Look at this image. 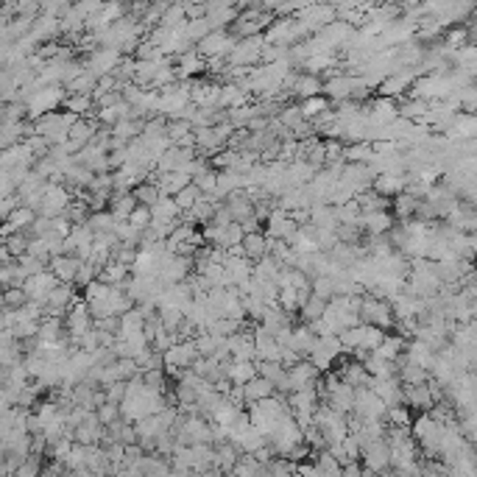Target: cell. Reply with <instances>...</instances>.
<instances>
[{"label":"cell","instance_id":"obj_5","mask_svg":"<svg viewBox=\"0 0 477 477\" xmlns=\"http://www.w3.org/2000/svg\"><path fill=\"white\" fill-rule=\"evenodd\" d=\"M126 56L120 53V50H109V48H100V50H96L93 56H90V73L96 76L98 81L100 79H106V76H115V70L120 67V62H123Z\"/></svg>","mask_w":477,"mask_h":477},{"label":"cell","instance_id":"obj_13","mask_svg":"<svg viewBox=\"0 0 477 477\" xmlns=\"http://www.w3.org/2000/svg\"><path fill=\"white\" fill-rule=\"evenodd\" d=\"M360 226L369 238H385L393 229V215L391 212H369L360 218Z\"/></svg>","mask_w":477,"mask_h":477},{"label":"cell","instance_id":"obj_4","mask_svg":"<svg viewBox=\"0 0 477 477\" xmlns=\"http://www.w3.org/2000/svg\"><path fill=\"white\" fill-rule=\"evenodd\" d=\"M388 405L382 402L380 396L372 388H360L355 396V416H360L363 422H385Z\"/></svg>","mask_w":477,"mask_h":477},{"label":"cell","instance_id":"obj_21","mask_svg":"<svg viewBox=\"0 0 477 477\" xmlns=\"http://www.w3.org/2000/svg\"><path fill=\"white\" fill-rule=\"evenodd\" d=\"M246 98H248V93H246L240 84H224L218 109H224V112H232V109H240V106H248V103H246Z\"/></svg>","mask_w":477,"mask_h":477},{"label":"cell","instance_id":"obj_27","mask_svg":"<svg viewBox=\"0 0 477 477\" xmlns=\"http://www.w3.org/2000/svg\"><path fill=\"white\" fill-rule=\"evenodd\" d=\"M399 218H413V215H419V209H422V198H416V195H410V192H402V195H396L393 198V207H391Z\"/></svg>","mask_w":477,"mask_h":477},{"label":"cell","instance_id":"obj_28","mask_svg":"<svg viewBox=\"0 0 477 477\" xmlns=\"http://www.w3.org/2000/svg\"><path fill=\"white\" fill-rule=\"evenodd\" d=\"M327 307H330V301H324V299H318V296H310V301L299 310V313H301V324H316V321H321L324 313H327Z\"/></svg>","mask_w":477,"mask_h":477},{"label":"cell","instance_id":"obj_24","mask_svg":"<svg viewBox=\"0 0 477 477\" xmlns=\"http://www.w3.org/2000/svg\"><path fill=\"white\" fill-rule=\"evenodd\" d=\"M324 96V81L318 79V76H299V81H296V98H301V100H310V98H318Z\"/></svg>","mask_w":477,"mask_h":477},{"label":"cell","instance_id":"obj_17","mask_svg":"<svg viewBox=\"0 0 477 477\" xmlns=\"http://www.w3.org/2000/svg\"><path fill=\"white\" fill-rule=\"evenodd\" d=\"M207 70V59L198 53V50H190L185 56H179V67H176V76L179 81H192L195 73H204Z\"/></svg>","mask_w":477,"mask_h":477},{"label":"cell","instance_id":"obj_15","mask_svg":"<svg viewBox=\"0 0 477 477\" xmlns=\"http://www.w3.org/2000/svg\"><path fill=\"white\" fill-rule=\"evenodd\" d=\"M243 391H246V408H251V405H257V402H265V399H271V396L277 393L274 382L265 380V377H254L251 382H246Z\"/></svg>","mask_w":477,"mask_h":477},{"label":"cell","instance_id":"obj_3","mask_svg":"<svg viewBox=\"0 0 477 477\" xmlns=\"http://www.w3.org/2000/svg\"><path fill=\"white\" fill-rule=\"evenodd\" d=\"M360 318H363V324H369V327H377V330H382V333H385V330H388V327L396 321L391 301H382V299H374V296H369V299L363 301Z\"/></svg>","mask_w":477,"mask_h":477},{"label":"cell","instance_id":"obj_1","mask_svg":"<svg viewBox=\"0 0 477 477\" xmlns=\"http://www.w3.org/2000/svg\"><path fill=\"white\" fill-rule=\"evenodd\" d=\"M263 53H265V37H246L235 45V50L229 53L226 62H229V67L251 70V64H257L263 59Z\"/></svg>","mask_w":477,"mask_h":477},{"label":"cell","instance_id":"obj_6","mask_svg":"<svg viewBox=\"0 0 477 477\" xmlns=\"http://www.w3.org/2000/svg\"><path fill=\"white\" fill-rule=\"evenodd\" d=\"M296 232H299V224L287 215L282 207H274L271 218L265 221V235L274 240H290Z\"/></svg>","mask_w":477,"mask_h":477},{"label":"cell","instance_id":"obj_48","mask_svg":"<svg viewBox=\"0 0 477 477\" xmlns=\"http://www.w3.org/2000/svg\"><path fill=\"white\" fill-rule=\"evenodd\" d=\"M299 475L301 477H324L321 472H318L316 464H299Z\"/></svg>","mask_w":477,"mask_h":477},{"label":"cell","instance_id":"obj_32","mask_svg":"<svg viewBox=\"0 0 477 477\" xmlns=\"http://www.w3.org/2000/svg\"><path fill=\"white\" fill-rule=\"evenodd\" d=\"M399 377L405 380V388H416V385H427L430 372L419 369V366H413V363H405V366L399 369Z\"/></svg>","mask_w":477,"mask_h":477},{"label":"cell","instance_id":"obj_45","mask_svg":"<svg viewBox=\"0 0 477 477\" xmlns=\"http://www.w3.org/2000/svg\"><path fill=\"white\" fill-rule=\"evenodd\" d=\"M313 296H318V299H324V301H333L335 282L330 277H316V280H313Z\"/></svg>","mask_w":477,"mask_h":477},{"label":"cell","instance_id":"obj_37","mask_svg":"<svg viewBox=\"0 0 477 477\" xmlns=\"http://www.w3.org/2000/svg\"><path fill=\"white\" fill-rule=\"evenodd\" d=\"M134 198H137L143 207H154V204L162 198V190H159V185H154V182H143V185L134 190Z\"/></svg>","mask_w":477,"mask_h":477},{"label":"cell","instance_id":"obj_8","mask_svg":"<svg viewBox=\"0 0 477 477\" xmlns=\"http://www.w3.org/2000/svg\"><path fill=\"white\" fill-rule=\"evenodd\" d=\"M360 87H366L363 79H355V76L343 73V76H338V79L324 84V93L333 98V100H338V103H343V100H352V96H355Z\"/></svg>","mask_w":477,"mask_h":477},{"label":"cell","instance_id":"obj_10","mask_svg":"<svg viewBox=\"0 0 477 477\" xmlns=\"http://www.w3.org/2000/svg\"><path fill=\"white\" fill-rule=\"evenodd\" d=\"M221 84H212V81H192L190 87V100L192 106H204V109H218L221 103Z\"/></svg>","mask_w":477,"mask_h":477},{"label":"cell","instance_id":"obj_41","mask_svg":"<svg viewBox=\"0 0 477 477\" xmlns=\"http://www.w3.org/2000/svg\"><path fill=\"white\" fill-rule=\"evenodd\" d=\"M277 304L285 310L287 316H290V313H299V310H301L299 290H296V287H282V290H280V301H277Z\"/></svg>","mask_w":477,"mask_h":477},{"label":"cell","instance_id":"obj_9","mask_svg":"<svg viewBox=\"0 0 477 477\" xmlns=\"http://www.w3.org/2000/svg\"><path fill=\"white\" fill-rule=\"evenodd\" d=\"M369 388L380 396L388 408H396V405H402V402H405V388H402V382L396 380V377H388V380H377V377H372Z\"/></svg>","mask_w":477,"mask_h":477},{"label":"cell","instance_id":"obj_25","mask_svg":"<svg viewBox=\"0 0 477 477\" xmlns=\"http://www.w3.org/2000/svg\"><path fill=\"white\" fill-rule=\"evenodd\" d=\"M226 377L232 385H246V382H251L254 377H260V372H257V363H229V369H226Z\"/></svg>","mask_w":477,"mask_h":477},{"label":"cell","instance_id":"obj_31","mask_svg":"<svg viewBox=\"0 0 477 477\" xmlns=\"http://www.w3.org/2000/svg\"><path fill=\"white\" fill-rule=\"evenodd\" d=\"M93 106H96L93 96H67L62 109L70 112V115H76V117H87L93 112Z\"/></svg>","mask_w":477,"mask_h":477},{"label":"cell","instance_id":"obj_19","mask_svg":"<svg viewBox=\"0 0 477 477\" xmlns=\"http://www.w3.org/2000/svg\"><path fill=\"white\" fill-rule=\"evenodd\" d=\"M151 212H154V221H156V224H173V221H179V215H182L176 198H171V195H162V198L151 207Z\"/></svg>","mask_w":477,"mask_h":477},{"label":"cell","instance_id":"obj_14","mask_svg":"<svg viewBox=\"0 0 477 477\" xmlns=\"http://www.w3.org/2000/svg\"><path fill=\"white\" fill-rule=\"evenodd\" d=\"M405 357H408V363H413V366H419L425 372H432V366L438 360V352H432L427 343H422V340H413V343H408Z\"/></svg>","mask_w":477,"mask_h":477},{"label":"cell","instance_id":"obj_36","mask_svg":"<svg viewBox=\"0 0 477 477\" xmlns=\"http://www.w3.org/2000/svg\"><path fill=\"white\" fill-rule=\"evenodd\" d=\"M192 132H195V129H192L190 120H171V123H168V140L173 145H179L185 137H190Z\"/></svg>","mask_w":477,"mask_h":477},{"label":"cell","instance_id":"obj_34","mask_svg":"<svg viewBox=\"0 0 477 477\" xmlns=\"http://www.w3.org/2000/svg\"><path fill=\"white\" fill-rule=\"evenodd\" d=\"M192 185L204 192V195H215V192H218V171H215V168H207L204 173H198V176L192 179Z\"/></svg>","mask_w":477,"mask_h":477},{"label":"cell","instance_id":"obj_30","mask_svg":"<svg viewBox=\"0 0 477 477\" xmlns=\"http://www.w3.org/2000/svg\"><path fill=\"white\" fill-rule=\"evenodd\" d=\"M87 226L96 232V238H100V235H115L117 221H115V215L106 209V212H93L90 221H87Z\"/></svg>","mask_w":477,"mask_h":477},{"label":"cell","instance_id":"obj_16","mask_svg":"<svg viewBox=\"0 0 477 477\" xmlns=\"http://www.w3.org/2000/svg\"><path fill=\"white\" fill-rule=\"evenodd\" d=\"M416 76H419V70H410V67H405V70H396L385 84L380 87L382 98H393L399 96L405 87H410L413 81H416Z\"/></svg>","mask_w":477,"mask_h":477},{"label":"cell","instance_id":"obj_33","mask_svg":"<svg viewBox=\"0 0 477 477\" xmlns=\"http://www.w3.org/2000/svg\"><path fill=\"white\" fill-rule=\"evenodd\" d=\"M299 106H301V115H304V120L310 123V120H316L318 115H324V112L330 109V100H327L324 96H318V98H310V100H301Z\"/></svg>","mask_w":477,"mask_h":477},{"label":"cell","instance_id":"obj_7","mask_svg":"<svg viewBox=\"0 0 477 477\" xmlns=\"http://www.w3.org/2000/svg\"><path fill=\"white\" fill-rule=\"evenodd\" d=\"M62 285L59 280H56V274L53 271H42V274H37V277H31L28 282H25V293H28V299L31 301H40V304H48L50 293L56 290V287Z\"/></svg>","mask_w":477,"mask_h":477},{"label":"cell","instance_id":"obj_35","mask_svg":"<svg viewBox=\"0 0 477 477\" xmlns=\"http://www.w3.org/2000/svg\"><path fill=\"white\" fill-rule=\"evenodd\" d=\"M31 299H28V293L23 290V287H6L3 290V307H8V310H20V307H25Z\"/></svg>","mask_w":477,"mask_h":477},{"label":"cell","instance_id":"obj_22","mask_svg":"<svg viewBox=\"0 0 477 477\" xmlns=\"http://www.w3.org/2000/svg\"><path fill=\"white\" fill-rule=\"evenodd\" d=\"M59 31H62V20L48 17V14H40L37 23H34V28H31V37H34L37 42H45V40H53Z\"/></svg>","mask_w":477,"mask_h":477},{"label":"cell","instance_id":"obj_38","mask_svg":"<svg viewBox=\"0 0 477 477\" xmlns=\"http://www.w3.org/2000/svg\"><path fill=\"white\" fill-rule=\"evenodd\" d=\"M260 469H263V464L254 458V455H240L238 466H235V472L232 477H257L260 475Z\"/></svg>","mask_w":477,"mask_h":477},{"label":"cell","instance_id":"obj_50","mask_svg":"<svg viewBox=\"0 0 477 477\" xmlns=\"http://www.w3.org/2000/svg\"><path fill=\"white\" fill-rule=\"evenodd\" d=\"M363 477H380V472H374V469H363Z\"/></svg>","mask_w":477,"mask_h":477},{"label":"cell","instance_id":"obj_2","mask_svg":"<svg viewBox=\"0 0 477 477\" xmlns=\"http://www.w3.org/2000/svg\"><path fill=\"white\" fill-rule=\"evenodd\" d=\"M240 40L235 34H229V31H212L207 40H201L195 50L209 62V59H229V53L235 50Z\"/></svg>","mask_w":477,"mask_h":477},{"label":"cell","instance_id":"obj_26","mask_svg":"<svg viewBox=\"0 0 477 477\" xmlns=\"http://www.w3.org/2000/svg\"><path fill=\"white\" fill-rule=\"evenodd\" d=\"M263 327L271 335H277V333H282L285 327H293V324H290V316H287L285 310H282L280 304H274V307H268V313H265V318H263Z\"/></svg>","mask_w":477,"mask_h":477},{"label":"cell","instance_id":"obj_23","mask_svg":"<svg viewBox=\"0 0 477 477\" xmlns=\"http://www.w3.org/2000/svg\"><path fill=\"white\" fill-rule=\"evenodd\" d=\"M408 349V343H405V338L402 335H385V340H382V346L374 352V355H380L382 360H388V363H396L399 357H402V352Z\"/></svg>","mask_w":477,"mask_h":477},{"label":"cell","instance_id":"obj_47","mask_svg":"<svg viewBox=\"0 0 477 477\" xmlns=\"http://www.w3.org/2000/svg\"><path fill=\"white\" fill-rule=\"evenodd\" d=\"M143 382L148 388H156L162 391V382H165V369H151V372H143Z\"/></svg>","mask_w":477,"mask_h":477},{"label":"cell","instance_id":"obj_12","mask_svg":"<svg viewBox=\"0 0 477 477\" xmlns=\"http://www.w3.org/2000/svg\"><path fill=\"white\" fill-rule=\"evenodd\" d=\"M81 265H84V263H81L79 257H53L48 271L56 274V280H59L62 285H76V277H79Z\"/></svg>","mask_w":477,"mask_h":477},{"label":"cell","instance_id":"obj_29","mask_svg":"<svg viewBox=\"0 0 477 477\" xmlns=\"http://www.w3.org/2000/svg\"><path fill=\"white\" fill-rule=\"evenodd\" d=\"M195 346H198V355L201 357H215L221 346H226V338L221 335H212V333H198L195 338Z\"/></svg>","mask_w":477,"mask_h":477},{"label":"cell","instance_id":"obj_39","mask_svg":"<svg viewBox=\"0 0 477 477\" xmlns=\"http://www.w3.org/2000/svg\"><path fill=\"white\" fill-rule=\"evenodd\" d=\"M257 372H260V377H265V380L274 382V388H277V382L285 377V366L282 363H268V360H257Z\"/></svg>","mask_w":477,"mask_h":477},{"label":"cell","instance_id":"obj_20","mask_svg":"<svg viewBox=\"0 0 477 477\" xmlns=\"http://www.w3.org/2000/svg\"><path fill=\"white\" fill-rule=\"evenodd\" d=\"M243 254H246L251 263H260V260L271 257V251H268V235H265V232H260V235H246V240H243Z\"/></svg>","mask_w":477,"mask_h":477},{"label":"cell","instance_id":"obj_11","mask_svg":"<svg viewBox=\"0 0 477 477\" xmlns=\"http://www.w3.org/2000/svg\"><path fill=\"white\" fill-rule=\"evenodd\" d=\"M363 461H366V469H374V472H385L391 469V447L388 441H374L363 449Z\"/></svg>","mask_w":477,"mask_h":477},{"label":"cell","instance_id":"obj_40","mask_svg":"<svg viewBox=\"0 0 477 477\" xmlns=\"http://www.w3.org/2000/svg\"><path fill=\"white\" fill-rule=\"evenodd\" d=\"M277 120H280V123H282L285 129H290V132H293L296 126H301V123H304L301 106H299V103H290V106H285V109L280 112V117H277Z\"/></svg>","mask_w":477,"mask_h":477},{"label":"cell","instance_id":"obj_49","mask_svg":"<svg viewBox=\"0 0 477 477\" xmlns=\"http://www.w3.org/2000/svg\"><path fill=\"white\" fill-rule=\"evenodd\" d=\"M363 469L366 466H360V464H349V466H343L340 477H363Z\"/></svg>","mask_w":477,"mask_h":477},{"label":"cell","instance_id":"obj_43","mask_svg":"<svg viewBox=\"0 0 477 477\" xmlns=\"http://www.w3.org/2000/svg\"><path fill=\"white\" fill-rule=\"evenodd\" d=\"M96 416H98V422H100L103 427H109V425H115L117 419H123L120 405H112V402H103V405L96 410Z\"/></svg>","mask_w":477,"mask_h":477},{"label":"cell","instance_id":"obj_18","mask_svg":"<svg viewBox=\"0 0 477 477\" xmlns=\"http://www.w3.org/2000/svg\"><path fill=\"white\" fill-rule=\"evenodd\" d=\"M405 405H410V408H419V410L430 413V410H432L438 402H435V396H432L430 385H416V388H405Z\"/></svg>","mask_w":477,"mask_h":477},{"label":"cell","instance_id":"obj_42","mask_svg":"<svg viewBox=\"0 0 477 477\" xmlns=\"http://www.w3.org/2000/svg\"><path fill=\"white\" fill-rule=\"evenodd\" d=\"M201 198H204V192L198 190L195 185H190L188 190L179 192V195H176V204H179L182 215H185V212H190V209H192V207H195V204H198V201H201Z\"/></svg>","mask_w":477,"mask_h":477},{"label":"cell","instance_id":"obj_44","mask_svg":"<svg viewBox=\"0 0 477 477\" xmlns=\"http://www.w3.org/2000/svg\"><path fill=\"white\" fill-rule=\"evenodd\" d=\"M129 224L134 226V229H140V232H145V229H151V224H154V212H151V207H137L134 212H132V218H129Z\"/></svg>","mask_w":477,"mask_h":477},{"label":"cell","instance_id":"obj_46","mask_svg":"<svg viewBox=\"0 0 477 477\" xmlns=\"http://www.w3.org/2000/svg\"><path fill=\"white\" fill-rule=\"evenodd\" d=\"M385 422H391L393 427H408V425H413V422H410V413H408V408H402V405H396V408H388V413H385Z\"/></svg>","mask_w":477,"mask_h":477}]
</instances>
